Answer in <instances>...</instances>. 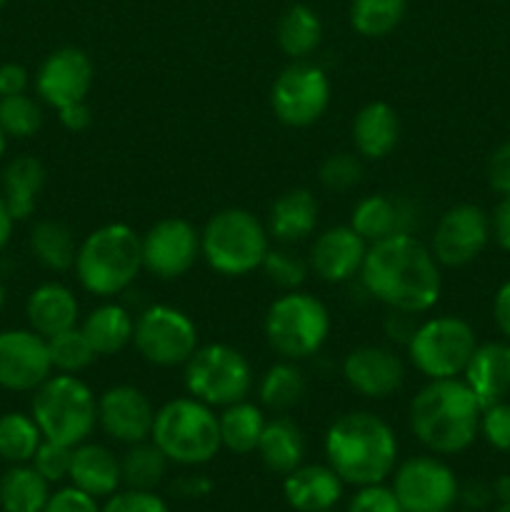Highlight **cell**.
<instances>
[{
  "instance_id": "obj_1",
  "label": "cell",
  "mask_w": 510,
  "mask_h": 512,
  "mask_svg": "<svg viewBox=\"0 0 510 512\" xmlns=\"http://www.w3.org/2000/svg\"><path fill=\"white\" fill-rule=\"evenodd\" d=\"M360 280L385 308L410 315L433 310L443 290L440 263L415 233L393 235L368 245Z\"/></svg>"
},
{
  "instance_id": "obj_2",
  "label": "cell",
  "mask_w": 510,
  "mask_h": 512,
  "mask_svg": "<svg viewBox=\"0 0 510 512\" xmlns=\"http://www.w3.org/2000/svg\"><path fill=\"white\" fill-rule=\"evenodd\" d=\"M325 460L345 485H378L398 465V438L388 420L370 410L343 413L325 430Z\"/></svg>"
},
{
  "instance_id": "obj_3",
  "label": "cell",
  "mask_w": 510,
  "mask_h": 512,
  "mask_svg": "<svg viewBox=\"0 0 510 512\" xmlns=\"http://www.w3.org/2000/svg\"><path fill=\"white\" fill-rule=\"evenodd\" d=\"M483 405L460 378L428 380L408 408L410 433L435 455H458L480 433Z\"/></svg>"
},
{
  "instance_id": "obj_4",
  "label": "cell",
  "mask_w": 510,
  "mask_h": 512,
  "mask_svg": "<svg viewBox=\"0 0 510 512\" xmlns=\"http://www.w3.org/2000/svg\"><path fill=\"white\" fill-rule=\"evenodd\" d=\"M73 270L80 288L95 298L125 293L143 270L140 235L125 223L100 225L78 245Z\"/></svg>"
},
{
  "instance_id": "obj_5",
  "label": "cell",
  "mask_w": 510,
  "mask_h": 512,
  "mask_svg": "<svg viewBox=\"0 0 510 512\" xmlns=\"http://www.w3.org/2000/svg\"><path fill=\"white\" fill-rule=\"evenodd\" d=\"M268 250V228L245 208L218 210L200 230V258L225 278H243L258 270Z\"/></svg>"
},
{
  "instance_id": "obj_6",
  "label": "cell",
  "mask_w": 510,
  "mask_h": 512,
  "mask_svg": "<svg viewBox=\"0 0 510 512\" xmlns=\"http://www.w3.org/2000/svg\"><path fill=\"white\" fill-rule=\"evenodd\" d=\"M150 440L163 450L170 463L205 465L220 453L218 415L193 395L173 398L155 410Z\"/></svg>"
},
{
  "instance_id": "obj_7",
  "label": "cell",
  "mask_w": 510,
  "mask_h": 512,
  "mask_svg": "<svg viewBox=\"0 0 510 512\" xmlns=\"http://www.w3.org/2000/svg\"><path fill=\"white\" fill-rule=\"evenodd\" d=\"M30 415L45 440L75 448L98 428V398L78 375L58 373L35 390Z\"/></svg>"
},
{
  "instance_id": "obj_8",
  "label": "cell",
  "mask_w": 510,
  "mask_h": 512,
  "mask_svg": "<svg viewBox=\"0 0 510 512\" xmlns=\"http://www.w3.org/2000/svg\"><path fill=\"white\" fill-rule=\"evenodd\" d=\"M263 333L280 358L300 363L325 345L330 335V313L315 295L288 290L265 310Z\"/></svg>"
},
{
  "instance_id": "obj_9",
  "label": "cell",
  "mask_w": 510,
  "mask_h": 512,
  "mask_svg": "<svg viewBox=\"0 0 510 512\" xmlns=\"http://www.w3.org/2000/svg\"><path fill=\"white\" fill-rule=\"evenodd\" d=\"M183 383L188 395L210 408H228V405L248 400L253 390V365L238 348L225 343L198 345L185 363Z\"/></svg>"
},
{
  "instance_id": "obj_10",
  "label": "cell",
  "mask_w": 510,
  "mask_h": 512,
  "mask_svg": "<svg viewBox=\"0 0 510 512\" xmlns=\"http://www.w3.org/2000/svg\"><path fill=\"white\" fill-rule=\"evenodd\" d=\"M408 358L413 368L428 380L463 375L470 355L478 348L475 330L455 315H438L418 323L408 340Z\"/></svg>"
},
{
  "instance_id": "obj_11",
  "label": "cell",
  "mask_w": 510,
  "mask_h": 512,
  "mask_svg": "<svg viewBox=\"0 0 510 512\" xmlns=\"http://www.w3.org/2000/svg\"><path fill=\"white\" fill-rule=\"evenodd\" d=\"M133 345L140 358L158 368L185 365L198 350V325L173 305H150L135 318Z\"/></svg>"
},
{
  "instance_id": "obj_12",
  "label": "cell",
  "mask_w": 510,
  "mask_h": 512,
  "mask_svg": "<svg viewBox=\"0 0 510 512\" xmlns=\"http://www.w3.org/2000/svg\"><path fill=\"white\" fill-rule=\"evenodd\" d=\"M330 98L333 88L328 73L308 60H293L270 88L273 115L288 128H308L318 123L328 110Z\"/></svg>"
},
{
  "instance_id": "obj_13",
  "label": "cell",
  "mask_w": 510,
  "mask_h": 512,
  "mask_svg": "<svg viewBox=\"0 0 510 512\" xmlns=\"http://www.w3.org/2000/svg\"><path fill=\"white\" fill-rule=\"evenodd\" d=\"M458 490L455 473L435 455H413L393 470V493L405 512H450Z\"/></svg>"
},
{
  "instance_id": "obj_14",
  "label": "cell",
  "mask_w": 510,
  "mask_h": 512,
  "mask_svg": "<svg viewBox=\"0 0 510 512\" xmlns=\"http://www.w3.org/2000/svg\"><path fill=\"white\" fill-rule=\"evenodd\" d=\"M143 270L158 280H178L200 258V230L185 218H163L140 235Z\"/></svg>"
},
{
  "instance_id": "obj_15",
  "label": "cell",
  "mask_w": 510,
  "mask_h": 512,
  "mask_svg": "<svg viewBox=\"0 0 510 512\" xmlns=\"http://www.w3.org/2000/svg\"><path fill=\"white\" fill-rule=\"evenodd\" d=\"M490 238V215L478 205L460 203L440 215L428 248L445 268H463L483 253Z\"/></svg>"
},
{
  "instance_id": "obj_16",
  "label": "cell",
  "mask_w": 510,
  "mask_h": 512,
  "mask_svg": "<svg viewBox=\"0 0 510 512\" xmlns=\"http://www.w3.org/2000/svg\"><path fill=\"white\" fill-rule=\"evenodd\" d=\"M53 375L48 340L35 330L0 333V388L10 393H35Z\"/></svg>"
},
{
  "instance_id": "obj_17",
  "label": "cell",
  "mask_w": 510,
  "mask_h": 512,
  "mask_svg": "<svg viewBox=\"0 0 510 512\" xmlns=\"http://www.w3.org/2000/svg\"><path fill=\"white\" fill-rule=\"evenodd\" d=\"M95 68L93 60L85 50L65 45V48L53 50L35 75V90L40 100L50 108H63V105L80 103L88 98L93 88Z\"/></svg>"
},
{
  "instance_id": "obj_18",
  "label": "cell",
  "mask_w": 510,
  "mask_h": 512,
  "mask_svg": "<svg viewBox=\"0 0 510 512\" xmlns=\"http://www.w3.org/2000/svg\"><path fill=\"white\" fill-rule=\"evenodd\" d=\"M155 408L135 385H113L98 398V428L110 440L135 445L150 440Z\"/></svg>"
},
{
  "instance_id": "obj_19",
  "label": "cell",
  "mask_w": 510,
  "mask_h": 512,
  "mask_svg": "<svg viewBox=\"0 0 510 512\" xmlns=\"http://www.w3.org/2000/svg\"><path fill=\"white\" fill-rule=\"evenodd\" d=\"M343 380L368 400H385L405 383V365L395 350L383 345H360L343 358Z\"/></svg>"
},
{
  "instance_id": "obj_20",
  "label": "cell",
  "mask_w": 510,
  "mask_h": 512,
  "mask_svg": "<svg viewBox=\"0 0 510 512\" xmlns=\"http://www.w3.org/2000/svg\"><path fill=\"white\" fill-rule=\"evenodd\" d=\"M365 255H368V243L350 225H333L310 245L308 268L323 283L340 285L360 275Z\"/></svg>"
},
{
  "instance_id": "obj_21",
  "label": "cell",
  "mask_w": 510,
  "mask_h": 512,
  "mask_svg": "<svg viewBox=\"0 0 510 512\" xmlns=\"http://www.w3.org/2000/svg\"><path fill=\"white\" fill-rule=\"evenodd\" d=\"M350 228L368 245L403 233H415L420 225V210L413 200L395 195H365L350 210Z\"/></svg>"
},
{
  "instance_id": "obj_22",
  "label": "cell",
  "mask_w": 510,
  "mask_h": 512,
  "mask_svg": "<svg viewBox=\"0 0 510 512\" xmlns=\"http://www.w3.org/2000/svg\"><path fill=\"white\" fill-rule=\"evenodd\" d=\"M345 483L330 465H300L285 475L283 495L298 512L333 510L343 498Z\"/></svg>"
},
{
  "instance_id": "obj_23",
  "label": "cell",
  "mask_w": 510,
  "mask_h": 512,
  "mask_svg": "<svg viewBox=\"0 0 510 512\" xmlns=\"http://www.w3.org/2000/svg\"><path fill=\"white\" fill-rule=\"evenodd\" d=\"M463 380L483 408L510 393V343H483L470 355Z\"/></svg>"
},
{
  "instance_id": "obj_24",
  "label": "cell",
  "mask_w": 510,
  "mask_h": 512,
  "mask_svg": "<svg viewBox=\"0 0 510 512\" xmlns=\"http://www.w3.org/2000/svg\"><path fill=\"white\" fill-rule=\"evenodd\" d=\"M70 485L80 488L93 498H110L123 485L120 475V458L110 448L98 443H80L73 448L70 463Z\"/></svg>"
},
{
  "instance_id": "obj_25",
  "label": "cell",
  "mask_w": 510,
  "mask_h": 512,
  "mask_svg": "<svg viewBox=\"0 0 510 512\" xmlns=\"http://www.w3.org/2000/svg\"><path fill=\"white\" fill-rule=\"evenodd\" d=\"M25 315H28L30 330H35V333L48 340L78 325L80 305L68 285L43 283L28 295Z\"/></svg>"
},
{
  "instance_id": "obj_26",
  "label": "cell",
  "mask_w": 510,
  "mask_h": 512,
  "mask_svg": "<svg viewBox=\"0 0 510 512\" xmlns=\"http://www.w3.org/2000/svg\"><path fill=\"white\" fill-rule=\"evenodd\" d=\"M400 118L395 108L383 100L363 105L353 118L355 153L365 160H383L398 148Z\"/></svg>"
},
{
  "instance_id": "obj_27",
  "label": "cell",
  "mask_w": 510,
  "mask_h": 512,
  "mask_svg": "<svg viewBox=\"0 0 510 512\" xmlns=\"http://www.w3.org/2000/svg\"><path fill=\"white\" fill-rule=\"evenodd\" d=\"M320 218V203L308 188H293L280 195L268 213V235L280 245H295L313 235Z\"/></svg>"
},
{
  "instance_id": "obj_28",
  "label": "cell",
  "mask_w": 510,
  "mask_h": 512,
  "mask_svg": "<svg viewBox=\"0 0 510 512\" xmlns=\"http://www.w3.org/2000/svg\"><path fill=\"white\" fill-rule=\"evenodd\" d=\"M258 455L265 468L275 475H288L305 460V435L288 415H275L263 428Z\"/></svg>"
},
{
  "instance_id": "obj_29",
  "label": "cell",
  "mask_w": 510,
  "mask_h": 512,
  "mask_svg": "<svg viewBox=\"0 0 510 512\" xmlns=\"http://www.w3.org/2000/svg\"><path fill=\"white\" fill-rule=\"evenodd\" d=\"M80 330L85 333L88 343L93 345L95 355L108 358V355H118L120 350L133 345L135 318L125 305L105 300V303H100L98 308L85 315Z\"/></svg>"
},
{
  "instance_id": "obj_30",
  "label": "cell",
  "mask_w": 510,
  "mask_h": 512,
  "mask_svg": "<svg viewBox=\"0 0 510 512\" xmlns=\"http://www.w3.org/2000/svg\"><path fill=\"white\" fill-rule=\"evenodd\" d=\"M45 185V168L33 155H18L3 170V195L13 220H25L33 215L38 195Z\"/></svg>"
},
{
  "instance_id": "obj_31",
  "label": "cell",
  "mask_w": 510,
  "mask_h": 512,
  "mask_svg": "<svg viewBox=\"0 0 510 512\" xmlns=\"http://www.w3.org/2000/svg\"><path fill=\"white\" fill-rule=\"evenodd\" d=\"M280 50L290 60H308L323 40V23L318 13L303 3H295L280 15L278 30H275Z\"/></svg>"
},
{
  "instance_id": "obj_32",
  "label": "cell",
  "mask_w": 510,
  "mask_h": 512,
  "mask_svg": "<svg viewBox=\"0 0 510 512\" xmlns=\"http://www.w3.org/2000/svg\"><path fill=\"white\" fill-rule=\"evenodd\" d=\"M265 415L263 408L248 400L228 405L220 410L218 415V428H220V443L225 450L235 455H250L258 450L260 435L265 428Z\"/></svg>"
},
{
  "instance_id": "obj_33",
  "label": "cell",
  "mask_w": 510,
  "mask_h": 512,
  "mask_svg": "<svg viewBox=\"0 0 510 512\" xmlns=\"http://www.w3.org/2000/svg\"><path fill=\"white\" fill-rule=\"evenodd\" d=\"M50 498V483L28 463L13 465L0 478V510L43 512Z\"/></svg>"
},
{
  "instance_id": "obj_34",
  "label": "cell",
  "mask_w": 510,
  "mask_h": 512,
  "mask_svg": "<svg viewBox=\"0 0 510 512\" xmlns=\"http://www.w3.org/2000/svg\"><path fill=\"white\" fill-rule=\"evenodd\" d=\"M305 393H308V383H305L303 370L293 360H280L270 365L258 383L260 405L278 415H285L295 405L303 403Z\"/></svg>"
},
{
  "instance_id": "obj_35",
  "label": "cell",
  "mask_w": 510,
  "mask_h": 512,
  "mask_svg": "<svg viewBox=\"0 0 510 512\" xmlns=\"http://www.w3.org/2000/svg\"><path fill=\"white\" fill-rule=\"evenodd\" d=\"M30 250L43 268L53 270V273H65V270H73L78 243L73 238V230L65 223L40 220L30 230Z\"/></svg>"
},
{
  "instance_id": "obj_36",
  "label": "cell",
  "mask_w": 510,
  "mask_h": 512,
  "mask_svg": "<svg viewBox=\"0 0 510 512\" xmlns=\"http://www.w3.org/2000/svg\"><path fill=\"white\" fill-rule=\"evenodd\" d=\"M168 463L170 460L153 440L128 445L125 455L120 458L123 485L130 490H155L168 473Z\"/></svg>"
},
{
  "instance_id": "obj_37",
  "label": "cell",
  "mask_w": 510,
  "mask_h": 512,
  "mask_svg": "<svg viewBox=\"0 0 510 512\" xmlns=\"http://www.w3.org/2000/svg\"><path fill=\"white\" fill-rule=\"evenodd\" d=\"M405 0H353L350 25L363 38H385L405 18Z\"/></svg>"
},
{
  "instance_id": "obj_38",
  "label": "cell",
  "mask_w": 510,
  "mask_h": 512,
  "mask_svg": "<svg viewBox=\"0 0 510 512\" xmlns=\"http://www.w3.org/2000/svg\"><path fill=\"white\" fill-rule=\"evenodd\" d=\"M40 443H43V433H40L33 415H0V458L13 465L30 463L35 450L40 448Z\"/></svg>"
},
{
  "instance_id": "obj_39",
  "label": "cell",
  "mask_w": 510,
  "mask_h": 512,
  "mask_svg": "<svg viewBox=\"0 0 510 512\" xmlns=\"http://www.w3.org/2000/svg\"><path fill=\"white\" fill-rule=\"evenodd\" d=\"M48 353L50 363H53V370L68 375L83 373L85 368L93 365V360L98 358L93 350V345L88 343L83 330L75 325V328L63 330V333L48 338Z\"/></svg>"
},
{
  "instance_id": "obj_40",
  "label": "cell",
  "mask_w": 510,
  "mask_h": 512,
  "mask_svg": "<svg viewBox=\"0 0 510 512\" xmlns=\"http://www.w3.org/2000/svg\"><path fill=\"white\" fill-rule=\"evenodd\" d=\"M0 128L8 138H33L43 128V108L28 93L0 98Z\"/></svg>"
},
{
  "instance_id": "obj_41",
  "label": "cell",
  "mask_w": 510,
  "mask_h": 512,
  "mask_svg": "<svg viewBox=\"0 0 510 512\" xmlns=\"http://www.w3.org/2000/svg\"><path fill=\"white\" fill-rule=\"evenodd\" d=\"M260 268H263L268 283L280 288L283 293H288V290H300V285L305 283V278H308L310 273L308 258H300V255L293 253L288 245L270 248Z\"/></svg>"
},
{
  "instance_id": "obj_42",
  "label": "cell",
  "mask_w": 510,
  "mask_h": 512,
  "mask_svg": "<svg viewBox=\"0 0 510 512\" xmlns=\"http://www.w3.org/2000/svg\"><path fill=\"white\" fill-rule=\"evenodd\" d=\"M318 180L330 193H345L363 180V160L355 153H335L323 160Z\"/></svg>"
},
{
  "instance_id": "obj_43",
  "label": "cell",
  "mask_w": 510,
  "mask_h": 512,
  "mask_svg": "<svg viewBox=\"0 0 510 512\" xmlns=\"http://www.w3.org/2000/svg\"><path fill=\"white\" fill-rule=\"evenodd\" d=\"M70 463H73V448L53 443V440L45 438L43 443H40V448L35 450L33 460H30V465H33L48 483H63L70 475Z\"/></svg>"
},
{
  "instance_id": "obj_44",
  "label": "cell",
  "mask_w": 510,
  "mask_h": 512,
  "mask_svg": "<svg viewBox=\"0 0 510 512\" xmlns=\"http://www.w3.org/2000/svg\"><path fill=\"white\" fill-rule=\"evenodd\" d=\"M480 435H483L490 448L500 450V453H510V403L500 400V403L483 408Z\"/></svg>"
},
{
  "instance_id": "obj_45",
  "label": "cell",
  "mask_w": 510,
  "mask_h": 512,
  "mask_svg": "<svg viewBox=\"0 0 510 512\" xmlns=\"http://www.w3.org/2000/svg\"><path fill=\"white\" fill-rule=\"evenodd\" d=\"M100 512H170L168 503L155 490H118L105 500Z\"/></svg>"
},
{
  "instance_id": "obj_46",
  "label": "cell",
  "mask_w": 510,
  "mask_h": 512,
  "mask_svg": "<svg viewBox=\"0 0 510 512\" xmlns=\"http://www.w3.org/2000/svg\"><path fill=\"white\" fill-rule=\"evenodd\" d=\"M345 512H405L400 500L395 498L393 488L378 483V485H363L355 490L353 498L348 500Z\"/></svg>"
},
{
  "instance_id": "obj_47",
  "label": "cell",
  "mask_w": 510,
  "mask_h": 512,
  "mask_svg": "<svg viewBox=\"0 0 510 512\" xmlns=\"http://www.w3.org/2000/svg\"><path fill=\"white\" fill-rule=\"evenodd\" d=\"M43 512H100V505L98 498L83 493L75 485H68V488L50 493L48 505H45Z\"/></svg>"
},
{
  "instance_id": "obj_48",
  "label": "cell",
  "mask_w": 510,
  "mask_h": 512,
  "mask_svg": "<svg viewBox=\"0 0 510 512\" xmlns=\"http://www.w3.org/2000/svg\"><path fill=\"white\" fill-rule=\"evenodd\" d=\"M488 183L498 195H510V143L498 145L488 160Z\"/></svg>"
},
{
  "instance_id": "obj_49",
  "label": "cell",
  "mask_w": 510,
  "mask_h": 512,
  "mask_svg": "<svg viewBox=\"0 0 510 512\" xmlns=\"http://www.w3.org/2000/svg\"><path fill=\"white\" fill-rule=\"evenodd\" d=\"M213 490V480L203 473H185L170 483V493L180 500H200L210 495Z\"/></svg>"
},
{
  "instance_id": "obj_50",
  "label": "cell",
  "mask_w": 510,
  "mask_h": 512,
  "mask_svg": "<svg viewBox=\"0 0 510 512\" xmlns=\"http://www.w3.org/2000/svg\"><path fill=\"white\" fill-rule=\"evenodd\" d=\"M458 500L468 510H475V512L485 510L495 500L493 485L485 483V480H468L465 485H460Z\"/></svg>"
},
{
  "instance_id": "obj_51",
  "label": "cell",
  "mask_w": 510,
  "mask_h": 512,
  "mask_svg": "<svg viewBox=\"0 0 510 512\" xmlns=\"http://www.w3.org/2000/svg\"><path fill=\"white\" fill-rule=\"evenodd\" d=\"M30 75L23 65L18 63H5L0 65V98L5 95H20L28 90Z\"/></svg>"
},
{
  "instance_id": "obj_52",
  "label": "cell",
  "mask_w": 510,
  "mask_h": 512,
  "mask_svg": "<svg viewBox=\"0 0 510 512\" xmlns=\"http://www.w3.org/2000/svg\"><path fill=\"white\" fill-rule=\"evenodd\" d=\"M58 120L63 128L70 130V133H83V130H88L90 123H93V113H90L88 103L80 100V103H70L58 108Z\"/></svg>"
},
{
  "instance_id": "obj_53",
  "label": "cell",
  "mask_w": 510,
  "mask_h": 512,
  "mask_svg": "<svg viewBox=\"0 0 510 512\" xmlns=\"http://www.w3.org/2000/svg\"><path fill=\"white\" fill-rule=\"evenodd\" d=\"M490 230L493 238L505 253H510V195H505L498 205H495L493 215H490Z\"/></svg>"
},
{
  "instance_id": "obj_54",
  "label": "cell",
  "mask_w": 510,
  "mask_h": 512,
  "mask_svg": "<svg viewBox=\"0 0 510 512\" xmlns=\"http://www.w3.org/2000/svg\"><path fill=\"white\" fill-rule=\"evenodd\" d=\"M418 323H415V315L410 313H398V310H390V315L385 318V333H388L390 340L395 343L408 345L410 335L415 333Z\"/></svg>"
},
{
  "instance_id": "obj_55",
  "label": "cell",
  "mask_w": 510,
  "mask_h": 512,
  "mask_svg": "<svg viewBox=\"0 0 510 512\" xmlns=\"http://www.w3.org/2000/svg\"><path fill=\"white\" fill-rule=\"evenodd\" d=\"M493 318H495V325H498L500 333H503L505 340L510 343V280L508 283L500 285L498 293H495Z\"/></svg>"
},
{
  "instance_id": "obj_56",
  "label": "cell",
  "mask_w": 510,
  "mask_h": 512,
  "mask_svg": "<svg viewBox=\"0 0 510 512\" xmlns=\"http://www.w3.org/2000/svg\"><path fill=\"white\" fill-rule=\"evenodd\" d=\"M13 215H10L8 205H5V200L0 198V253L5 250V245L10 243V235H13Z\"/></svg>"
},
{
  "instance_id": "obj_57",
  "label": "cell",
  "mask_w": 510,
  "mask_h": 512,
  "mask_svg": "<svg viewBox=\"0 0 510 512\" xmlns=\"http://www.w3.org/2000/svg\"><path fill=\"white\" fill-rule=\"evenodd\" d=\"M493 485V495L498 503H510V475H500Z\"/></svg>"
},
{
  "instance_id": "obj_58",
  "label": "cell",
  "mask_w": 510,
  "mask_h": 512,
  "mask_svg": "<svg viewBox=\"0 0 510 512\" xmlns=\"http://www.w3.org/2000/svg\"><path fill=\"white\" fill-rule=\"evenodd\" d=\"M5 148H8V135H5L3 128H0V160H3Z\"/></svg>"
},
{
  "instance_id": "obj_59",
  "label": "cell",
  "mask_w": 510,
  "mask_h": 512,
  "mask_svg": "<svg viewBox=\"0 0 510 512\" xmlns=\"http://www.w3.org/2000/svg\"><path fill=\"white\" fill-rule=\"evenodd\" d=\"M5 305V288H3V280H0V310H3Z\"/></svg>"
},
{
  "instance_id": "obj_60",
  "label": "cell",
  "mask_w": 510,
  "mask_h": 512,
  "mask_svg": "<svg viewBox=\"0 0 510 512\" xmlns=\"http://www.w3.org/2000/svg\"><path fill=\"white\" fill-rule=\"evenodd\" d=\"M493 512H510V503H500Z\"/></svg>"
},
{
  "instance_id": "obj_61",
  "label": "cell",
  "mask_w": 510,
  "mask_h": 512,
  "mask_svg": "<svg viewBox=\"0 0 510 512\" xmlns=\"http://www.w3.org/2000/svg\"><path fill=\"white\" fill-rule=\"evenodd\" d=\"M5 3H8V0H0V5H5Z\"/></svg>"
},
{
  "instance_id": "obj_62",
  "label": "cell",
  "mask_w": 510,
  "mask_h": 512,
  "mask_svg": "<svg viewBox=\"0 0 510 512\" xmlns=\"http://www.w3.org/2000/svg\"><path fill=\"white\" fill-rule=\"evenodd\" d=\"M325 512H333V510H325Z\"/></svg>"
}]
</instances>
